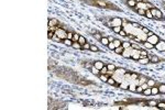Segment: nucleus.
Instances as JSON below:
<instances>
[{"label":"nucleus","instance_id":"obj_50","mask_svg":"<svg viewBox=\"0 0 165 110\" xmlns=\"http://www.w3.org/2000/svg\"><path fill=\"white\" fill-rule=\"evenodd\" d=\"M164 10H165V7H164Z\"/></svg>","mask_w":165,"mask_h":110},{"label":"nucleus","instance_id":"obj_23","mask_svg":"<svg viewBox=\"0 0 165 110\" xmlns=\"http://www.w3.org/2000/svg\"><path fill=\"white\" fill-rule=\"evenodd\" d=\"M97 78H98V79H100L101 82H104V83H106V84H107V82H108V78H109V76H108L107 74H99Z\"/></svg>","mask_w":165,"mask_h":110},{"label":"nucleus","instance_id":"obj_20","mask_svg":"<svg viewBox=\"0 0 165 110\" xmlns=\"http://www.w3.org/2000/svg\"><path fill=\"white\" fill-rule=\"evenodd\" d=\"M141 96H144V97L152 96V87H148V88H145V89H143Z\"/></svg>","mask_w":165,"mask_h":110},{"label":"nucleus","instance_id":"obj_3","mask_svg":"<svg viewBox=\"0 0 165 110\" xmlns=\"http://www.w3.org/2000/svg\"><path fill=\"white\" fill-rule=\"evenodd\" d=\"M99 21L101 22H108V23L112 24V25H118V27H122L123 25V19L119 17H110V16H106V17H101V18H97Z\"/></svg>","mask_w":165,"mask_h":110},{"label":"nucleus","instance_id":"obj_16","mask_svg":"<svg viewBox=\"0 0 165 110\" xmlns=\"http://www.w3.org/2000/svg\"><path fill=\"white\" fill-rule=\"evenodd\" d=\"M131 54H132V47H129V49H124V51H123V53H122L121 56H122L123 58H129L130 60Z\"/></svg>","mask_w":165,"mask_h":110},{"label":"nucleus","instance_id":"obj_42","mask_svg":"<svg viewBox=\"0 0 165 110\" xmlns=\"http://www.w3.org/2000/svg\"><path fill=\"white\" fill-rule=\"evenodd\" d=\"M109 71H108V67H107V65H105L104 67H102L101 69H100V74H107Z\"/></svg>","mask_w":165,"mask_h":110},{"label":"nucleus","instance_id":"obj_22","mask_svg":"<svg viewBox=\"0 0 165 110\" xmlns=\"http://www.w3.org/2000/svg\"><path fill=\"white\" fill-rule=\"evenodd\" d=\"M149 56H150V55H149ZM149 56H146V57H140V60L138 61V63L141 64V65L150 64V57H149Z\"/></svg>","mask_w":165,"mask_h":110},{"label":"nucleus","instance_id":"obj_12","mask_svg":"<svg viewBox=\"0 0 165 110\" xmlns=\"http://www.w3.org/2000/svg\"><path fill=\"white\" fill-rule=\"evenodd\" d=\"M140 57H141V55H140V53H139V50H134V49H132V54H131L130 60L138 62L139 60H140Z\"/></svg>","mask_w":165,"mask_h":110},{"label":"nucleus","instance_id":"obj_33","mask_svg":"<svg viewBox=\"0 0 165 110\" xmlns=\"http://www.w3.org/2000/svg\"><path fill=\"white\" fill-rule=\"evenodd\" d=\"M88 42V40L85 38V36H84V35H82V34H80V36H79V39H78V43L80 44V45H84V44H85V43H87Z\"/></svg>","mask_w":165,"mask_h":110},{"label":"nucleus","instance_id":"obj_1","mask_svg":"<svg viewBox=\"0 0 165 110\" xmlns=\"http://www.w3.org/2000/svg\"><path fill=\"white\" fill-rule=\"evenodd\" d=\"M157 99H146V98H127L124 101H116L115 106H142V107H156Z\"/></svg>","mask_w":165,"mask_h":110},{"label":"nucleus","instance_id":"obj_41","mask_svg":"<svg viewBox=\"0 0 165 110\" xmlns=\"http://www.w3.org/2000/svg\"><path fill=\"white\" fill-rule=\"evenodd\" d=\"M79 36H80V34H79V33L75 32V33H74V35H73V41H74V42H78V39H79Z\"/></svg>","mask_w":165,"mask_h":110},{"label":"nucleus","instance_id":"obj_18","mask_svg":"<svg viewBox=\"0 0 165 110\" xmlns=\"http://www.w3.org/2000/svg\"><path fill=\"white\" fill-rule=\"evenodd\" d=\"M131 11H133L134 13H137L139 14V16H141V17H144L145 16V10L144 9H141V8H133V9H131Z\"/></svg>","mask_w":165,"mask_h":110},{"label":"nucleus","instance_id":"obj_9","mask_svg":"<svg viewBox=\"0 0 165 110\" xmlns=\"http://www.w3.org/2000/svg\"><path fill=\"white\" fill-rule=\"evenodd\" d=\"M128 72H129V69H128V68L117 66V68H116V71H115V76H121V77H123V75L126 74V73H128Z\"/></svg>","mask_w":165,"mask_h":110},{"label":"nucleus","instance_id":"obj_13","mask_svg":"<svg viewBox=\"0 0 165 110\" xmlns=\"http://www.w3.org/2000/svg\"><path fill=\"white\" fill-rule=\"evenodd\" d=\"M86 68L88 69V71H89L91 74L93 75H95L96 77H98V75L100 74V71H99L98 68H96L95 67V66H93V65H89V66H86Z\"/></svg>","mask_w":165,"mask_h":110},{"label":"nucleus","instance_id":"obj_37","mask_svg":"<svg viewBox=\"0 0 165 110\" xmlns=\"http://www.w3.org/2000/svg\"><path fill=\"white\" fill-rule=\"evenodd\" d=\"M90 50V43L87 42L84 45H82V51H89Z\"/></svg>","mask_w":165,"mask_h":110},{"label":"nucleus","instance_id":"obj_39","mask_svg":"<svg viewBox=\"0 0 165 110\" xmlns=\"http://www.w3.org/2000/svg\"><path fill=\"white\" fill-rule=\"evenodd\" d=\"M118 35H121L122 38H128V32L122 28V30H121V31L119 32V34H118Z\"/></svg>","mask_w":165,"mask_h":110},{"label":"nucleus","instance_id":"obj_40","mask_svg":"<svg viewBox=\"0 0 165 110\" xmlns=\"http://www.w3.org/2000/svg\"><path fill=\"white\" fill-rule=\"evenodd\" d=\"M54 34H55L54 31H52V30H47V39H49V40H52V38L54 36Z\"/></svg>","mask_w":165,"mask_h":110},{"label":"nucleus","instance_id":"obj_47","mask_svg":"<svg viewBox=\"0 0 165 110\" xmlns=\"http://www.w3.org/2000/svg\"><path fill=\"white\" fill-rule=\"evenodd\" d=\"M153 34H154V32H153V31H151V30H150V32L148 33V34H146V36H148V38H149V36H152Z\"/></svg>","mask_w":165,"mask_h":110},{"label":"nucleus","instance_id":"obj_30","mask_svg":"<svg viewBox=\"0 0 165 110\" xmlns=\"http://www.w3.org/2000/svg\"><path fill=\"white\" fill-rule=\"evenodd\" d=\"M106 65H107V67H108V71L109 72H115L116 71V68H117V66L113 64V63H106Z\"/></svg>","mask_w":165,"mask_h":110},{"label":"nucleus","instance_id":"obj_4","mask_svg":"<svg viewBox=\"0 0 165 110\" xmlns=\"http://www.w3.org/2000/svg\"><path fill=\"white\" fill-rule=\"evenodd\" d=\"M151 12L153 14V20H156V21H165V17L163 12L161 11V9L156 8V7H154V8L151 9Z\"/></svg>","mask_w":165,"mask_h":110},{"label":"nucleus","instance_id":"obj_32","mask_svg":"<svg viewBox=\"0 0 165 110\" xmlns=\"http://www.w3.org/2000/svg\"><path fill=\"white\" fill-rule=\"evenodd\" d=\"M112 43H113V45H115L116 47H119V46H121V43H122V41H121L120 39L113 38V40H112Z\"/></svg>","mask_w":165,"mask_h":110},{"label":"nucleus","instance_id":"obj_15","mask_svg":"<svg viewBox=\"0 0 165 110\" xmlns=\"http://www.w3.org/2000/svg\"><path fill=\"white\" fill-rule=\"evenodd\" d=\"M156 86H157V88H159L160 96H162V95H165V83H162V82H157Z\"/></svg>","mask_w":165,"mask_h":110},{"label":"nucleus","instance_id":"obj_24","mask_svg":"<svg viewBox=\"0 0 165 110\" xmlns=\"http://www.w3.org/2000/svg\"><path fill=\"white\" fill-rule=\"evenodd\" d=\"M123 27H118V25H112L111 28H110V30H111L113 33H116V34H119V32L122 30Z\"/></svg>","mask_w":165,"mask_h":110},{"label":"nucleus","instance_id":"obj_21","mask_svg":"<svg viewBox=\"0 0 165 110\" xmlns=\"http://www.w3.org/2000/svg\"><path fill=\"white\" fill-rule=\"evenodd\" d=\"M155 108L161 109V110H165V101L162 100V98L157 99V104H156V107Z\"/></svg>","mask_w":165,"mask_h":110},{"label":"nucleus","instance_id":"obj_26","mask_svg":"<svg viewBox=\"0 0 165 110\" xmlns=\"http://www.w3.org/2000/svg\"><path fill=\"white\" fill-rule=\"evenodd\" d=\"M139 53H140V55H141V57H146V56H149V50H146V49H141L139 50Z\"/></svg>","mask_w":165,"mask_h":110},{"label":"nucleus","instance_id":"obj_38","mask_svg":"<svg viewBox=\"0 0 165 110\" xmlns=\"http://www.w3.org/2000/svg\"><path fill=\"white\" fill-rule=\"evenodd\" d=\"M155 95H160V91H159L157 86H153L152 87V96H155Z\"/></svg>","mask_w":165,"mask_h":110},{"label":"nucleus","instance_id":"obj_7","mask_svg":"<svg viewBox=\"0 0 165 110\" xmlns=\"http://www.w3.org/2000/svg\"><path fill=\"white\" fill-rule=\"evenodd\" d=\"M154 50L159 51V52H165V40L161 39L159 43H156L154 45Z\"/></svg>","mask_w":165,"mask_h":110},{"label":"nucleus","instance_id":"obj_6","mask_svg":"<svg viewBox=\"0 0 165 110\" xmlns=\"http://www.w3.org/2000/svg\"><path fill=\"white\" fill-rule=\"evenodd\" d=\"M150 64H153V65H156V64H161V63H164L165 62V58L164 57H161L159 55L156 54H150Z\"/></svg>","mask_w":165,"mask_h":110},{"label":"nucleus","instance_id":"obj_10","mask_svg":"<svg viewBox=\"0 0 165 110\" xmlns=\"http://www.w3.org/2000/svg\"><path fill=\"white\" fill-rule=\"evenodd\" d=\"M61 24V21L56 19V18H49V22H47V27L52 28V27H57Z\"/></svg>","mask_w":165,"mask_h":110},{"label":"nucleus","instance_id":"obj_8","mask_svg":"<svg viewBox=\"0 0 165 110\" xmlns=\"http://www.w3.org/2000/svg\"><path fill=\"white\" fill-rule=\"evenodd\" d=\"M120 1L122 2L123 5H126L130 10L135 8V7H137V3H138L135 0H120Z\"/></svg>","mask_w":165,"mask_h":110},{"label":"nucleus","instance_id":"obj_27","mask_svg":"<svg viewBox=\"0 0 165 110\" xmlns=\"http://www.w3.org/2000/svg\"><path fill=\"white\" fill-rule=\"evenodd\" d=\"M142 44H143V46H144L146 50H154V45L152 43H150L149 41H144Z\"/></svg>","mask_w":165,"mask_h":110},{"label":"nucleus","instance_id":"obj_17","mask_svg":"<svg viewBox=\"0 0 165 110\" xmlns=\"http://www.w3.org/2000/svg\"><path fill=\"white\" fill-rule=\"evenodd\" d=\"M140 76H141V73H137V72L130 71V79H131V82L139 79V78H140Z\"/></svg>","mask_w":165,"mask_h":110},{"label":"nucleus","instance_id":"obj_11","mask_svg":"<svg viewBox=\"0 0 165 110\" xmlns=\"http://www.w3.org/2000/svg\"><path fill=\"white\" fill-rule=\"evenodd\" d=\"M161 39H162V38H161L160 35H157V34H155V33H154L152 36H149V38L146 39V41H149L150 43H152L153 45H155L156 43H159V41H160Z\"/></svg>","mask_w":165,"mask_h":110},{"label":"nucleus","instance_id":"obj_35","mask_svg":"<svg viewBox=\"0 0 165 110\" xmlns=\"http://www.w3.org/2000/svg\"><path fill=\"white\" fill-rule=\"evenodd\" d=\"M131 43L130 41H122V43H121V46L123 47V49H129V47H131Z\"/></svg>","mask_w":165,"mask_h":110},{"label":"nucleus","instance_id":"obj_29","mask_svg":"<svg viewBox=\"0 0 165 110\" xmlns=\"http://www.w3.org/2000/svg\"><path fill=\"white\" fill-rule=\"evenodd\" d=\"M90 52H97V53H100L101 50L99 49V47L97 45H95V44H90Z\"/></svg>","mask_w":165,"mask_h":110},{"label":"nucleus","instance_id":"obj_36","mask_svg":"<svg viewBox=\"0 0 165 110\" xmlns=\"http://www.w3.org/2000/svg\"><path fill=\"white\" fill-rule=\"evenodd\" d=\"M72 47L74 50H78V51H82V45L78 43V42H74L73 43V45H72Z\"/></svg>","mask_w":165,"mask_h":110},{"label":"nucleus","instance_id":"obj_14","mask_svg":"<svg viewBox=\"0 0 165 110\" xmlns=\"http://www.w3.org/2000/svg\"><path fill=\"white\" fill-rule=\"evenodd\" d=\"M128 23H129L133 29H138V30H142L143 27H144L143 24L139 23V22H135V21H130V20H128Z\"/></svg>","mask_w":165,"mask_h":110},{"label":"nucleus","instance_id":"obj_31","mask_svg":"<svg viewBox=\"0 0 165 110\" xmlns=\"http://www.w3.org/2000/svg\"><path fill=\"white\" fill-rule=\"evenodd\" d=\"M123 51H124L123 47L122 46H119V47H116V49L113 50V53H116L117 55H122Z\"/></svg>","mask_w":165,"mask_h":110},{"label":"nucleus","instance_id":"obj_2","mask_svg":"<svg viewBox=\"0 0 165 110\" xmlns=\"http://www.w3.org/2000/svg\"><path fill=\"white\" fill-rule=\"evenodd\" d=\"M80 2L86 3L87 6H91L95 8H100V9H106V10H112L116 12H122V9L116 3H113L109 0H78Z\"/></svg>","mask_w":165,"mask_h":110},{"label":"nucleus","instance_id":"obj_28","mask_svg":"<svg viewBox=\"0 0 165 110\" xmlns=\"http://www.w3.org/2000/svg\"><path fill=\"white\" fill-rule=\"evenodd\" d=\"M144 18H146V19L149 20H153V14L151 12V9H145V16Z\"/></svg>","mask_w":165,"mask_h":110},{"label":"nucleus","instance_id":"obj_43","mask_svg":"<svg viewBox=\"0 0 165 110\" xmlns=\"http://www.w3.org/2000/svg\"><path fill=\"white\" fill-rule=\"evenodd\" d=\"M142 91H143V88L142 86H137V89H135V94H139V95H141L142 94Z\"/></svg>","mask_w":165,"mask_h":110},{"label":"nucleus","instance_id":"obj_19","mask_svg":"<svg viewBox=\"0 0 165 110\" xmlns=\"http://www.w3.org/2000/svg\"><path fill=\"white\" fill-rule=\"evenodd\" d=\"M157 82H159V80L154 79V78H152V77H149V76H148V78H146V83H148L149 87H153V86H156Z\"/></svg>","mask_w":165,"mask_h":110},{"label":"nucleus","instance_id":"obj_49","mask_svg":"<svg viewBox=\"0 0 165 110\" xmlns=\"http://www.w3.org/2000/svg\"><path fill=\"white\" fill-rule=\"evenodd\" d=\"M161 2H162V6H163V7H165V0H162Z\"/></svg>","mask_w":165,"mask_h":110},{"label":"nucleus","instance_id":"obj_5","mask_svg":"<svg viewBox=\"0 0 165 110\" xmlns=\"http://www.w3.org/2000/svg\"><path fill=\"white\" fill-rule=\"evenodd\" d=\"M89 34L93 36V38L95 40H97L98 42H100L101 41V39L104 38L105 35H107V34H105L104 32H101V31H99L97 30V29H93V30H89Z\"/></svg>","mask_w":165,"mask_h":110},{"label":"nucleus","instance_id":"obj_44","mask_svg":"<svg viewBox=\"0 0 165 110\" xmlns=\"http://www.w3.org/2000/svg\"><path fill=\"white\" fill-rule=\"evenodd\" d=\"M131 47L134 50H140L141 49V46L139 45V44H135V43H131Z\"/></svg>","mask_w":165,"mask_h":110},{"label":"nucleus","instance_id":"obj_48","mask_svg":"<svg viewBox=\"0 0 165 110\" xmlns=\"http://www.w3.org/2000/svg\"><path fill=\"white\" fill-rule=\"evenodd\" d=\"M137 2H148L149 0H135Z\"/></svg>","mask_w":165,"mask_h":110},{"label":"nucleus","instance_id":"obj_46","mask_svg":"<svg viewBox=\"0 0 165 110\" xmlns=\"http://www.w3.org/2000/svg\"><path fill=\"white\" fill-rule=\"evenodd\" d=\"M143 33H144V34H148V33L150 32V29H148V28H146V27H143V29H142V30H141Z\"/></svg>","mask_w":165,"mask_h":110},{"label":"nucleus","instance_id":"obj_25","mask_svg":"<svg viewBox=\"0 0 165 110\" xmlns=\"http://www.w3.org/2000/svg\"><path fill=\"white\" fill-rule=\"evenodd\" d=\"M73 43H74V41H73V40H71V39H64V40H62V44H64V45H66V46H71L72 47Z\"/></svg>","mask_w":165,"mask_h":110},{"label":"nucleus","instance_id":"obj_34","mask_svg":"<svg viewBox=\"0 0 165 110\" xmlns=\"http://www.w3.org/2000/svg\"><path fill=\"white\" fill-rule=\"evenodd\" d=\"M135 89H137V85L133 83V82H131L130 84H129V91H131V93H135Z\"/></svg>","mask_w":165,"mask_h":110},{"label":"nucleus","instance_id":"obj_45","mask_svg":"<svg viewBox=\"0 0 165 110\" xmlns=\"http://www.w3.org/2000/svg\"><path fill=\"white\" fill-rule=\"evenodd\" d=\"M107 47H108V49H109L110 51H113V50L116 49V46L113 45V43H112V41H111V42H109V45H108Z\"/></svg>","mask_w":165,"mask_h":110}]
</instances>
